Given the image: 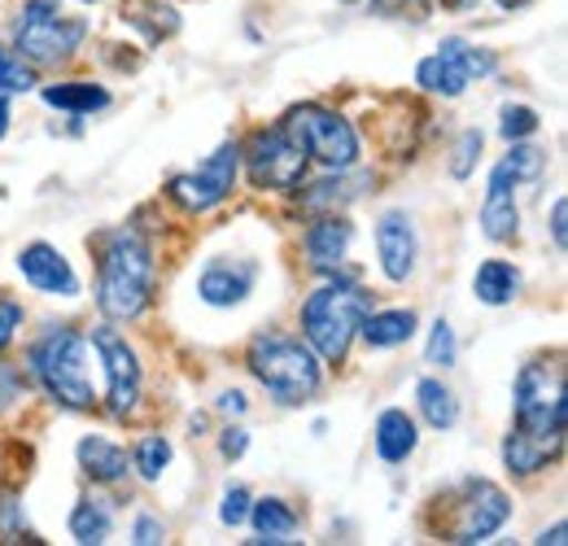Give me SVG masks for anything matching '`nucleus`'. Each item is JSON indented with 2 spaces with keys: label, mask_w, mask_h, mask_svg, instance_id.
Wrapping results in <instances>:
<instances>
[{
  "label": "nucleus",
  "mask_w": 568,
  "mask_h": 546,
  "mask_svg": "<svg viewBox=\"0 0 568 546\" xmlns=\"http://www.w3.org/2000/svg\"><path fill=\"white\" fill-rule=\"evenodd\" d=\"M158 289V250L141 223H123L97 245V311L110 324H141Z\"/></svg>",
  "instance_id": "obj_1"
},
{
  "label": "nucleus",
  "mask_w": 568,
  "mask_h": 546,
  "mask_svg": "<svg viewBox=\"0 0 568 546\" xmlns=\"http://www.w3.org/2000/svg\"><path fill=\"white\" fill-rule=\"evenodd\" d=\"M538 132H542V119H538L534 105H520V101L503 105V114H498V136L507 140V144H516V140H534Z\"/></svg>",
  "instance_id": "obj_35"
},
{
  "label": "nucleus",
  "mask_w": 568,
  "mask_h": 546,
  "mask_svg": "<svg viewBox=\"0 0 568 546\" xmlns=\"http://www.w3.org/2000/svg\"><path fill=\"white\" fill-rule=\"evenodd\" d=\"M342 4H355V0H342Z\"/></svg>",
  "instance_id": "obj_50"
},
{
  "label": "nucleus",
  "mask_w": 568,
  "mask_h": 546,
  "mask_svg": "<svg viewBox=\"0 0 568 546\" xmlns=\"http://www.w3.org/2000/svg\"><path fill=\"white\" fill-rule=\"evenodd\" d=\"M450 525H446V543H464V546H477V543H490L498 529L511 520V512H516V503H511V494L495 485L490 477H464L459 481V489L450 494Z\"/></svg>",
  "instance_id": "obj_11"
},
{
  "label": "nucleus",
  "mask_w": 568,
  "mask_h": 546,
  "mask_svg": "<svg viewBox=\"0 0 568 546\" xmlns=\"http://www.w3.org/2000/svg\"><path fill=\"white\" fill-rule=\"evenodd\" d=\"M520 289H525V275H520V267L511 259H486L473 272V297L481 306H495V311L498 306H511L520 297Z\"/></svg>",
  "instance_id": "obj_25"
},
{
  "label": "nucleus",
  "mask_w": 568,
  "mask_h": 546,
  "mask_svg": "<svg viewBox=\"0 0 568 546\" xmlns=\"http://www.w3.org/2000/svg\"><path fill=\"white\" fill-rule=\"evenodd\" d=\"M534 543H538V546H565L568 543V525H565V520H556V525H551V529H542Z\"/></svg>",
  "instance_id": "obj_45"
},
{
  "label": "nucleus",
  "mask_w": 568,
  "mask_h": 546,
  "mask_svg": "<svg viewBox=\"0 0 568 546\" xmlns=\"http://www.w3.org/2000/svg\"><path fill=\"white\" fill-rule=\"evenodd\" d=\"M18 275H22V284L31 293L53 297V302H79V293H83L79 272L53 241H27L18 250Z\"/></svg>",
  "instance_id": "obj_13"
},
{
  "label": "nucleus",
  "mask_w": 568,
  "mask_h": 546,
  "mask_svg": "<svg viewBox=\"0 0 568 546\" xmlns=\"http://www.w3.org/2000/svg\"><path fill=\"white\" fill-rule=\"evenodd\" d=\"M258 275H263V267H258L254 259L214 254V259L202 263V272H197V284H193V289H197V302H202V306H211V311H236V306L250 302Z\"/></svg>",
  "instance_id": "obj_14"
},
{
  "label": "nucleus",
  "mask_w": 568,
  "mask_h": 546,
  "mask_svg": "<svg viewBox=\"0 0 568 546\" xmlns=\"http://www.w3.org/2000/svg\"><path fill=\"white\" fill-rule=\"evenodd\" d=\"M74 459H79V473L83 477L92 481V485H105V489H114V485H123V481L132 477L128 446H119L105 433H83L79 446H74Z\"/></svg>",
  "instance_id": "obj_20"
},
{
  "label": "nucleus",
  "mask_w": 568,
  "mask_h": 546,
  "mask_svg": "<svg viewBox=\"0 0 568 546\" xmlns=\"http://www.w3.org/2000/svg\"><path fill=\"white\" fill-rule=\"evenodd\" d=\"M132 543L136 546H162L166 543V525H162V516L141 512V516L132 520Z\"/></svg>",
  "instance_id": "obj_42"
},
{
  "label": "nucleus",
  "mask_w": 568,
  "mask_h": 546,
  "mask_svg": "<svg viewBox=\"0 0 568 546\" xmlns=\"http://www.w3.org/2000/svg\"><path fill=\"white\" fill-rule=\"evenodd\" d=\"M425 363L437 372H450L459 363V337H455V324L446 315H437L428 324V342H425Z\"/></svg>",
  "instance_id": "obj_33"
},
{
  "label": "nucleus",
  "mask_w": 568,
  "mask_h": 546,
  "mask_svg": "<svg viewBox=\"0 0 568 546\" xmlns=\"http://www.w3.org/2000/svg\"><path fill=\"white\" fill-rule=\"evenodd\" d=\"M241 171L258 193L293 198L306 184L311 153L284 132V123H272V128H258L241 140Z\"/></svg>",
  "instance_id": "obj_7"
},
{
  "label": "nucleus",
  "mask_w": 568,
  "mask_h": 546,
  "mask_svg": "<svg viewBox=\"0 0 568 546\" xmlns=\"http://www.w3.org/2000/svg\"><path fill=\"white\" fill-rule=\"evenodd\" d=\"M565 455V437H547V433H529V428H507L503 433V446H498V459L507 468V477L529 481L542 477L547 468H556Z\"/></svg>",
  "instance_id": "obj_16"
},
{
  "label": "nucleus",
  "mask_w": 568,
  "mask_h": 546,
  "mask_svg": "<svg viewBox=\"0 0 568 546\" xmlns=\"http://www.w3.org/2000/svg\"><path fill=\"white\" fill-rule=\"evenodd\" d=\"M128 455H132V473H136L144 485H158V481L166 477L171 459H175V446H171L166 433H141Z\"/></svg>",
  "instance_id": "obj_29"
},
{
  "label": "nucleus",
  "mask_w": 568,
  "mask_h": 546,
  "mask_svg": "<svg viewBox=\"0 0 568 546\" xmlns=\"http://www.w3.org/2000/svg\"><path fill=\"white\" fill-rule=\"evenodd\" d=\"M450 44H455V53H459V62H464V70H468V79H473V83L495 79V74H498V53H495V49L473 44V40H464V36H450Z\"/></svg>",
  "instance_id": "obj_36"
},
{
  "label": "nucleus",
  "mask_w": 568,
  "mask_h": 546,
  "mask_svg": "<svg viewBox=\"0 0 568 546\" xmlns=\"http://www.w3.org/2000/svg\"><path fill=\"white\" fill-rule=\"evenodd\" d=\"M416 83H420V92L442 97V101H459V97L473 88V79H468V70H464V62H459L450 36H446L428 58L416 62Z\"/></svg>",
  "instance_id": "obj_22"
},
{
  "label": "nucleus",
  "mask_w": 568,
  "mask_h": 546,
  "mask_svg": "<svg viewBox=\"0 0 568 546\" xmlns=\"http://www.w3.org/2000/svg\"><path fill=\"white\" fill-rule=\"evenodd\" d=\"M119 18L141 31L144 44H162V40H171L180 31V13L166 0H123L119 4Z\"/></svg>",
  "instance_id": "obj_26"
},
{
  "label": "nucleus",
  "mask_w": 568,
  "mask_h": 546,
  "mask_svg": "<svg viewBox=\"0 0 568 546\" xmlns=\"http://www.w3.org/2000/svg\"><path fill=\"white\" fill-rule=\"evenodd\" d=\"M22 324H27V306L18 297H0V354H9V345L18 342Z\"/></svg>",
  "instance_id": "obj_40"
},
{
  "label": "nucleus",
  "mask_w": 568,
  "mask_h": 546,
  "mask_svg": "<svg viewBox=\"0 0 568 546\" xmlns=\"http://www.w3.org/2000/svg\"><path fill=\"white\" fill-rule=\"evenodd\" d=\"M355 236H358V228L346 210L311 214L306 228H302V241H297L306 272H315V275L346 272V259H351V250H355Z\"/></svg>",
  "instance_id": "obj_12"
},
{
  "label": "nucleus",
  "mask_w": 568,
  "mask_h": 546,
  "mask_svg": "<svg viewBox=\"0 0 568 546\" xmlns=\"http://www.w3.org/2000/svg\"><path fill=\"white\" fill-rule=\"evenodd\" d=\"M416 411L433 433H450L459 424V394L442 376H420L416 381Z\"/></svg>",
  "instance_id": "obj_28"
},
{
  "label": "nucleus",
  "mask_w": 568,
  "mask_h": 546,
  "mask_svg": "<svg viewBox=\"0 0 568 546\" xmlns=\"http://www.w3.org/2000/svg\"><path fill=\"white\" fill-rule=\"evenodd\" d=\"M27 394H31V376H27V367H18V363H9V358L0 354V415L18 407Z\"/></svg>",
  "instance_id": "obj_38"
},
{
  "label": "nucleus",
  "mask_w": 568,
  "mask_h": 546,
  "mask_svg": "<svg viewBox=\"0 0 568 546\" xmlns=\"http://www.w3.org/2000/svg\"><path fill=\"white\" fill-rule=\"evenodd\" d=\"M67 4H101V0H67Z\"/></svg>",
  "instance_id": "obj_49"
},
{
  "label": "nucleus",
  "mask_w": 568,
  "mask_h": 546,
  "mask_svg": "<svg viewBox=\"0 0 568 546\" xmlns=\"http://www.w3.org/2000/svg\"><path fill=\"white\" fill-rule=\"evenodd\" d=\"M547 228H551V245H556V254H565L568 250V202L565 198L551 202V223H547Z\"/></svg>",
  "instance_id": "obj_43"
},
{
  "label": "nucleus",
  "mask_w": 568,
  "mask_h": 546,
  "mask_svg": "<svg viewBox=\"0 0 568 546\" xmlns=\"http://www.w3.org/2000/svg\"><path fill=\"white\" fill-rule=\"evenodd\" d=\"M36 88H40L36 67H31L27 58H18L13 44L0 40V92H4V97H27V92H36Z\"/></svg>",
  "instance_id": "obj_31"
},
{
  "label": "nucleus",
  "mask_w": 568,
  "mask_h": 546,
  "mask_svg": "<svg viewBox=\"0 0 568 546\" xmlns=\"http://www.w3.org/2000/svg\"><path fill=\"white\" fill-rule=\"evenodd\" d=\"M420 333V315L412 306H385V311H367L358 324V342L367 350H398Z\"/></svg>",
  "instance_id": "obj_24"
},
{
  "label": "nucleus",
  "mask_w": 568,
  "mask_h": 546,
  "mask_svg": "<svg viewBox=\"0 0 568 546\" xmlns=\"http://www.w3.org/2000/svg\"><path fill=\"white\" fill-rule=\"evenodd\" d=\"M92 354L101 358V372H105V415L114 424H128L144 403V363L141 350L128 342V333H119V324L101 320L92 333H88Z\"/></svg>",
  "instance_id": "obj_9"
},
{
  "label": "nucleus",
  "mask_w": 568,
  "mask_h": 546,
  "mask_svg": "<svg viewBox=\"0 0 568 546\" xmlns=\"http://www.w3.org/2000/svg\"><path fill=\"white\" fill-rule=\"evenodd\" d=\"M250 455V428L236 419V424H223L219 428V459L223 464H236V459H245Z\"/></svg>",
  "instance_id": "obj_41"
},
{
  "label": "nucleus",
  "mask_w": 568,
  "mask_h": 546,
  "mask_svg": "<svg viewBox=\"0 0 568 546\" xmlns=\"http://www.w3.org/2000/svg\"><path fill=\"white\" fill-rule=\"evenodd\" d=\"M40 101L67 119H92V114H105L114 105V92L97 79H58V83H40L36 88Z\"/></svg>",
  "instance_id": "obj_21"
},
{
  "label": "nucleus",
  "mask_w": 568,
  "mask_h": 546,
  "mask_svg": "<svg viewBox=\"0 0 568 546\" xmlns=\"http://www.w3.org/2000/svg\"><path fill=\"white\" fill-rule=\"evenodd\" d=\"M245 367L267 390V398L284 411L311 407L324 394V363L297 333H281V328L254 333L245 345Z\"/></svg>",
  "instance_id": "obj_4"
},
{
  "label": "nucleus",
  "mask_w": 568,
  "mask_h": 546,
  "mask_svg": "<svg viewBox=\"0 0 568 546\" xmlns=\"http://www.w3.org/2000/svg\"><path fill=\"white\" fill-rule=\"evenodd\" d=\"M245 525L254 529L250 543H267V546H284L297 543V529H302V512L284 498V494H263L250 503V516Z\"/></svg>",
  "instance_id": "obj_23"
},
{
  "label": "nucleus",
  "mask_w": 568,
  "mask_h": 546,
  "mask_svg": "<svg viewBox=\"0 0 568 546\" xmlns=\"http://www.w3.org/2000/svg\"><path fill=\"white\" fill-rule=\"evenodd\" d=\"M114 534V498L83 494L71 507V538L79 546H101Z\"/></svg>",
  "instance_id": "obj_27"
},
{
  "label": "nucleus",
  "mask_w": 568,
  "mask_h": 546,
  "mask_svg": "<svg viewBox=\"0 0 568 546\" xmlns=\"http://www.w3.org/2000/svg\"><path fill=\"white\" fill-rule=\"evenodd\" d=\"M481 0H442V9H450V13H473Z\"/></svg>",
  "instance_id": "obj_47"
},
{
  "label": "nucleus",
  "mask_w": 568,
  "mask_h": 546,
  "mask_svg": "<svg viewBox=\"0 0 568 546\" xmlns=\"http://www.w3.org/2000/svg\"><path fill=\"white\" fill-rule=\"evenodd\" d=\"M241 180V140L227 136L214 153H206L193 171H180L166 180V202L180 205L184 214H211L236 193Z\"/></svg>",
  "instance_id": "obj_10"
},
{
  "label": "nucleus",
  "mask_w": 568,
  "mask_h": 546,
  "mask_svg": "<svg viewBox=\"0 0 568 546\" xmlns=\"http://www.w3.org/2000/svg\"><path fill=\"white\" fill-rule=\"evenodd\" d=\"M511 424L547 437H565L568 428V390H565V354H534L520 363L511 385Z\"/></svg>",
  "instance_id": "obj_6"
},
{
  "label": "nucleus",
  "mask_w": 568,
  "mask_h": 546,
  "mask_svg": "<svg viewBox=\"0 0 568 546\" xmlns=\"http://www.w3.org/2000/svg\"><path fill=\"white\" fill-rule=\"evenodd\" d=\"M250 503H254L250 485L232 481V485L219 494V525H223V529H241V525H245V516H250Z\"/></svg>",
  "instance_id": "obj_37"
},
{
  "label": "nucleus",
  "mask_w": 568,
  "mask_h": 546,
  "mask_svg": "<svg viewBox=\"0 0 568 546\" xmlns=\"http://www.w3.org/2000/svg\"><path fill=\"white\" fill-rule=\"evenodd\" d=\"M281 123H284V132L311 153V162H320L324 171H346V166H358V158H363L358 128L342 110H333V105H324V101H302V105H293Z\"/></svg>",
  "instance_id": "obj_8"
},
{
  "label": "nucleus",
  "mask_w": 568,
  "mask_h": 546,
  "mask_svg": "<svg viewBox=\"0 0 568 546\" xmlns=\"http://www.w3.org/2000/svg\"><path fill=\"white\" fill-rule=\"evenodd\" d=\"M525 4H534V0H498V9H507V13L511 9H525Z\"/></svg>",
  "instance_id": "obj_48"
},
{
  "label": "nucleus",
  "mask_w": 568,
  "mask_h": 546,
  "mask_svg": "<svg viewBox=\"0 0 568 546\" xmlns=\"http://www.w3.org/2000/svg\"><path fill=\"white\" fill-rule=\"evenodd\" d=\"M516 175L507 171V162L498 158L486 180V202H481V236L495 245H511L520 236V205H516Z\"/></svg>",
  "instance_id": "obj_17"
},
{
  "label": "nucleus",
  "mask_w": 568,
  "mask_h": 546,
  "mask_svg": "<svg viewBox=\"0 0 568 546\" xmlns=\"http://www.w3.org/2000/svg\"><path fill=\"white\" fill-rule=\"evenodd\" d=\"M481 153H486V132L481 128H464L455 136V149H450V180L468 184L477 175V166H481Z\"/></svg>",
  "instance_id": "obj_32"
},
{
  "label": "nucleus",
  "mask_w": 568,
  "mask_h": 546,
  "mask_svg": "<svg viewBox=\"0 0 568 546\" xmlns=\"http://www.w3.org/2000/svg\"><path fill=\"white\" fill-rule=\"evenodd\" d=\"M9 123H13V97L0 92V140L9 136Z\"/></svg>",
  "instance_id": "obj_46"
},
{
  "label": "nucleus",
  "mask_w": 568,
  "mask_h": 546,
  "mask_svg": "<svg viewBox=\"0 0 568 546\" xmlns=\"http://www.w3.org/2000/svg\"><path fill=\"white\" fill-rule=\"evenodd\" d=\"M372 311V293L355 272L320 275V284L297 306V337L320 354L324 367H342L358 342V324Z\"/></svg>",
  "instance_id": "obj_3"
},
{
  "label": "nucleus",
  "mask_w": 568,
  "mask_h": 546,
  "mask_svg": "<svg viewBox=\"0 0 568 546\" xmlns=\"http://www.w3.org/2000/svg\"><path fill=\"white\" fill-rule=\"evenodd\" d=\"M92 22L67 13V0H18L9 22V44L31 67H67L83 53Z\"/></svg>",
  "instance_id": "obj_5"
},
{
  "label": "nucleus",
  "mask_w": 568,
  "mask_h": 546,
  "mask_svg": "<svg viewBox=\"0 0 568 546\" xmlns=\"http://www.w3.org/2000/svg\"><path fill=\"white\" fill-rule=\"evenodd\" d=\"M27 376L31 390H40L53 407L62 411H92L97 385H92V345L88 333H79L67 320H49L31 342H27Z\"/></svg>",
  "instance_id": "obj_2"
},
{
  "label": "nucleus",
  "mask_w": 568,
  "mask_h": 546,
  "mask_svg": "<svg viewBox=\"0 0 568 546\" xmlns=\"http://www.w3.org/2000/svg\"><path fill=\"white\" fill-rule=\"evenodd\" d=\"M214 411H223V415L241 419V415L250 411V398H245V390H223V394L214 398Z\"/></svg>",
  "instance_id": "obj_44"
},
{
  "label": "nucleus",
  "mask_w": 568,
  "mask_h": 546,
  "mask_svg": "<svg viewBox=\"0 0 568 546\" xmlns=\"http://www.w3.org/2000/svg\"><path fill=\"white\" fill-rule=\"evenodd\" d=\"M372 184H376L372 171L346 166V171H328V175L315 180V184H302L293 198H297V210H302V214H328V210H351Z\"/></svg>",
  "instance_id": "obj_18"
},
{
  "label": "nucleus",
  "mask_w": 568,
  "mask_h": 546,
  "mask_svg": "<svg viewBox=\"0 0 568 546\" xmlns=\"http://www.w3.org/2000/svg\"><path fill=\"white\" fill-rule=\"evenodd\" d=\"M372 451L385 468L407 464L420 451V419L407 407H385L372 424Z\"/></svg>",
  "instance_id": "obj_19"
},
{
  "label": "nucleus",
  "mask_w": 568,
  "mask_h": 546,
  "mask_svg": "<svg viewBox=\"0 0 568 546\" xmlns=\"http://www.w3.org/2000/svg\"><path fill=\"white\" fill-rule=\"evenodd\" d=\"M437 0H367V13L372 18H385V22H412V27H425L433 18Z\"/></svg>",
  "instance_id": "obj_34"
},
{
  "label": "nucleus",
  "mask_w": 568,
  "mask_h": 546,
  "mask_svg": "<svg viewBox=\"0 0 568 546\" xmlns=\"http://www.w3.org/2000/svg\"><path fill=\"white\" fill-rule=\"evenodd\" d=\"M376 263L389 284H407L420 267V228L407 210H385L376 219Z\"/></svg>",
  "instance_id": "obj_15"
},
{
  "label": "nucleus",
  "mask_w": 568,
  "mask_h": 546,
  "mask_svg": "<svg viewBox=\"0 0 568 546\" xmlns=\"http://www.w3.org/2000/svg\"><path fill=\"white\" fill-rule=\"evenodd\" d=\"M27 534V507L18 494H0V538L4 543H18Z\"/></svg>",
  "instance_id": "obj_39"
},
{
  "label": "nucleus",
  "mask_w": 568,
  "mask_h": 546,
  "mask_svg": "<svg viewBox=\"0 0 568 546\" xmlns=\"http://www.w3.org/2000/svg\"><path fill=\"white\" fill-rule=\"evenodd\" d=\"M503 162H507V171L516 175V184H538L542 175H547V149L542 144H534V140H516V144H507V153H503Z\"/></svg>",
  "instance_id": "obj_30"
}]
</instances>
